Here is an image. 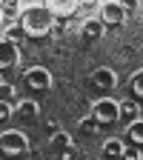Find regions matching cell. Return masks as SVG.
I'll use <instances>...</instances> for the list:
<instances>
[{
    "instance_id": "1",
    "label": "cell",
    "mask_w": 143,
    "mask_h": 160,
    "mask_svg": "<svg viewBox=\"0 0 143 160\" xmlns=\"http://www.w3.org/2000/svg\"><path fill=\"white\" fill-rule=\"evenodd\" d=\"M54 23H57V17L46 6H29V9H23V14H20V26H23V32L29 37H46V34H52Z\"/></svg>"
},
{
    "instance_id": "2",
    "label": "cell",
    "mask_w": 143,
    "mask_h": 160,
    "mask_svg": "<svg viewBox=\"0 0 143 160\" xmlns=\"http://www.w3.org/2000/svg\"><path fill=\"white\" fill-rule=\"evenodd\" d=\"M92 114L100 126H115L117 120H120V100L103 94L100 100H94V106H92Z\"/></svg>"
},
{
    "instance_id": "3",
    "label": "cell",
    "mask_w": 143,
    "mask_h": 160,
    "mask_svg": "<svg viewBox=\"0 0 143 160\" xmlns=\"http://www.w3.org/2000/svg\"><path fill=\"white\" fill-rule=\"evenodd\" d=\"M0 149H3L6 157H20V154H26L29 140H26L23 132H17V129H3L0 132Z\"/></svg>"
},
{
    "instance_id": "4",
    "label": "cell",
    "mask_w": 143,
    "mask_h": 160,
    "mask_svg": "<svg viewBox=\"0 0 143 160\" xmlns=\"http://www.w3.org/2000/svg\"><path fill=\"white\" fill-rule=\"evenodd\" d=\"M23 83H26V89H32V92H49V89H52V72L43 69V66H32V69H26V74H23Z\"/></svg>"
},
{
    "instance_id": "5",
    "label": "cell",
    "mask_w": 143,
    "mask_h": 160,
    "mask_svg": "<svg viewBox=\"0 0 143 160\" xmlns=\"http://www.w3.org/2000/svg\"><path fill=\"white\" fill-rule=\"evenodd\" d=\"M126 9H123V3H120V0H103V6L97 9V17L103 20L106 26H120L126 20Z\"/></svg>"
},
{
    "instance_id": "6",
    "label": "cell",
    "mask_w": 143,
    "mask_h": 160,
    "mask_svg": "<svg viewBox=\"0 0 143 160\" xmlns=\"http://www.w3.org/2000/svg\"><path fill=\"white\" fill-rule=\"evenodd\" d=\"M20 63V49H17V43L14 40H0V69L3 72H9V69H14Z\"/></svg>"
},
{
    "instance_id": "7",
    "label": "cell",
    "mask_w": 143,
    "mask_h": 160,
    "mask_svg": "<svg viewBox=\"0 0 143 160\" xmlns=\"http://www.w3.org/2000/svg\"><path fill=\"white\" fill-rule=\"evenodd\" d=\"M14 117L20 120V123H34V120L40 117V103H34L32 97H23L14 103Z\"/></svg>"
},
{
    "instance_id": "8",
    "label": "cell",
    "mask_w": 143,
    "mask_h": 160,
    "mask_svg": "<svg viewBox=\"0 0 143 160\" xmlns=\"http://www.w3.org/2000/svg\"><path fill=\"white\" fill-rule=\"evenodd\" d=\"M92 86L97 89V92H103V94H109L115 86H117V74L112 72V69H94L92 72Z\"/></svg>"
},
{
    "instance_id": "9",
    "label": "cell",
    "mask_w": 143,
    "mask_h": 160,
    "mask_svg": "<svg viewBox=\"0 0 143 160\" xmlns=\"http://www.w3.org/2000/svg\"><path fill=\"white\" fill-rule=\"evenodd\" d=\"M43 6L54 12V17H72L77 9H80V0H43Z\"/></svg>"
},
{
    "instance_id": "10",
    "label": "cell",
    "mask_w": 143,
    "mask_h": 160,
    "mask_svg": "<svg viewBox=\"0 0 143 160\" xmlns=\"http://www.w3.org/2000/svg\"><path fill=\"white\" fill-rule=\"evenodd\" d=\"M103 29H106V23H103L97 14H94V17H86V20H83V26H80V32H83L86 40H97L100 34H103Z\"/></svg>"
},
{
    "instance_id": "11",
    "label": "cell",
    "mask_w": 143,
    "mask_h": 160,
    "mask_svg": "<svg viewBox=\"0 0 143 160\" xmlns=\"http://www.w3.org/2000/svg\"><path fill=\"white\" fill-rule=\"evenodd\" d=\"M140 117V103H135L132 97H126V100H120V120L129 126V123H135V120Z\"/></svg>"
},
{
    "instance_id": "12",
    "label": "cell",
    "mask_w": 143,
    "mask_h": 160,
    "mask_svg": "<svg viewBox=\"0 0 143 160\" xmlns=\"http://www.w3.org/2000/svg\"><path fill=\"white\" fill-rule=\"evenodd\" d=\"M123 152H126V143L120 137H109L106 143H103V157L106 160H117V157H123Z\"/></svg>"
},
{
    "instance_id": "13",
    "label": "cell",
    "mask_w": 143,
    "mask_h": 160,
    "mask_svg": "<svg viewBox=\"0 0 143 160\" xmlns=\"http://www.w3.org/2000/svg\"><path fill=\"white\" fill-rule=\"evenodd\" d=\"M49 149L57 154V152H63V149H72V134L69 132H52V137H49Z\"/></svg>"
},
{
    "instance_id": "14",
    "label": "cell",
    "mask_w": 143,
    "mask_h": 160,
    "mask_svg": "<svg viewBox=\"0 0 143 160\" xmlns=\"http://www.w3.org/2000/svg\"><path fill=\"white\" fill-rule=\"evenodd\" d=\"M126 140L135 143V146H143V117H137L135 123L126 126Z\"/></svg>"
},
{
    "instance_id": "15",
    "label": "cell",
    "mask_w": 143,
    "mask_h": 160,
    "mask_svg": "<svg viewBox=\"0 0 143 160\" xmlns=\"http://www.w3.org/2000/svg\"><path fill=\"white\" fill-rule=\"evenodd\" d=\"M20 14H23L20 0H6V3H3V20H6V23H9V20H12V23H17Z\"/></svg>"
},
{
    "instance_id": "16",
    "label": "cell",
    "mask_w": 143,
    "mask_h": 160,
    "mask_svg": "<svg viewBox=\"0 0 143 160\" xmlns=\"http://www.w3.org/2000/svg\"><path fill=\"white\" fill-rule=\"evenodd\" d=\"M23 34H26V32H23V26H20V20H17V23H12V26L6 23V29H3V37H6V40H14V43H17Z\"/></svg>"
},
{
    "instance_id": "17",
    "label": "cell",
    "mask_w": 143,
    "mask_h": 160,
    "mask_svg": "<svg viewBox=\"0 0 143 160\" xmlns=\"http://www.w3.org/2000/svg\"><path fill=\"white\" fill-rule=\"evenodd\" d=\"M0 100H3V103H17V92H14V86L9 83V80H3V83H0Z\"/></svg>"
},
{
    "instance_id": "18",
    "label": "cell",
    "mask_w": 143,
    "mask_h": 160,
    "mask_svg": "<svg viewBox=\"0 0 143 160\" xmlns=\"http://www.w3.org/2000/svg\"><path fill=\"white\" fill-rule=\"evenodd\" d=\"M97 120H94V114H86V117H80V132H83V134H94L97 132Z\"/></svg>"
},
{
    "instance_id": "19",
    "label": "cell",
    "mask_w": 143,
    "mask_h": 160,
    "mask_svg": "<svg viewBox=\"0 0 143 160\" xmlns=\"http://www.w3.org/2000/svg\"><path fill=\"white\" fill-rule=\"evenodd\" d=\"M132 92H135L137 100H143V69L132 74Z\"/></svg>"
},
{
    "instance_id": "20",
    "label": "cell",
    "mask_w": 143,
    "mask_h": 160,
    "mask_svg": "<svg viewBox=\"0 0 143 160\" xmlns=\"http://www.w3.org/2000/svg\"><path fill=\"white\" fill-rule=\"evenodd\" d=\"M9 117H12V106L0 100V123H3V126H9Z\"/></svg>"
},
{
    "instance_id": "21",
    "label": "cell",
    "mask_w": 143,
    "mask_h": 160,
    "mask_svg": "<svg viewBox=\"0 0 143 160\" xmlns=\"http://www.w3.org/2000/svg\"><path fill=\"white\" fill-rule=\"evenodd\" d=\"M123 160H143V154H140V149H135V146H126V152H123Z\"/></svg>"
},
{
    "instance_id": "22",
    "label": "cell",
    "mask_w": 143,
    "mask_h": 160,
    "mask_svg": "<svg viewBox=\"0 0 143 160\" xmlns=\"http://www.w3.org/2000/svg\"><path fill=\"white\" fill-rule=\"evenodd\" d=\"M103 6V0H80V9H89V12H97Z\"/></svg>"
},
{
    "instance_id": "23",
    "label": "cell",
    "mask_w": 143,
    "mask_h": 160,
    "mask_svg": "<svg viewBox=\"0 0 143 160\" xmlns=\"http://www.w3.org/2000/svg\"><path fill=\"white\" fill-rule=\"evenodd\" d=\"M120 3H123V9L132 14V12H137L140 9V0H120Z\"/></svg>"
},
{
    "instance_id": "24",
    "label": "cell",
    "mask_w": 143,
    "mask_h": 160,
    "mask_svg": "<svg viewBox=\"0 0 143 160\" xmlns=\"http://www.w3.org/2000/svg\"><path fill=\"white\" fill-rule=\"evenodd\" d=\"M57 160H74V146H72V149H63V152H57Z\"/></svg>"
},
{
    "instance_id": "25",
    "label": "cell",
    "mask_w": 143,
    "mask_h": 160,
    "mask_svg": "<svg viewBox=\"0 0 143 160\" xmlns=\"http://www.w3.org/2000/svg\"><path fill=\"white\" fill-rule=\"evenodd\" d=\"M0 3H6V0H0Z\"/></svg>"
}]
</instances>
